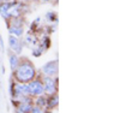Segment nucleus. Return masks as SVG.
<instances>
[{"label": "nucleus", "mask_w": 120, "mask_h": 113, "mask_svg": "<svg viewBox=\"0 0 120 113\" xmlns=\"http://www.w3.org/2000/svg\"><path fill=\"white\" fill-rule=\"evenodd\" d=\"M36 77V69L29 60L19 61L17 69L13 71V78L16 82L21 83H28V82L35 79Z\"/></svg>", "instance_id": "1"}, {"label": "nucleus", "mask_w": 120, "mask_h": 113, "mask_svg": "<svg viewBox=\"0 0 120 113\" xmlns=\"http://www.w3.org/2000/svg\"><path fill=\"white\" fill-rule=\"evenodd\" d=\"M28 89H29V94L30 96H40L45 94V87L42 81H30L28 82Z\"/></svg>", "instance_id": "2"}, {"label": "nucleus", "mask_w": 120, "mask_h": 113, "mask_svg": "<svg viewBox=\"0 0 120 113\" xmlns=\"http://www.w3.org/2000/svg\"><path fill=\"white\" fill-rule=\"evenodd\" d=\"M42 83L45 87V93L47 95L56 94V79L52 78L51 76H45V78L42 79Z\"/></svg>", "instance_id": "3"}, {"label": "nucleus", "mask_w": 120, "mask_h": 113, "mask_svg": "<svg viewBox=\"0 0 120 113\" xmlns=\"http://www.w3.org/2000/svg\"><path fill=\"white\" fill-rule=\"evenodd\" d=\"M8 47L16 54H21L23 51V42L19 41V39L15 35H8Z\"/></svg>", "instance_id": "4"}, {"label": "nucleus", "mask_w": 120, "mask_h": 113, "mask_svg": "<svg viewBox=\"0 0 120 113\" xmlns=\"http://www.w3.org/2000/svg\"><path fill=\"white\" fill-rule=\"evenodd\" d=\"M42 74L45 76H55L58 74V61L56 60H52V61H48L47 64H45L42 66Z\"/></svg>", "instance_id": "5"}, {"label": "nucleus", "mask_w": 120, "mask_h": 113, "mask_svg": "<svg viewBox=\"0 0 120 113\" xmlns=\"http://www.w3.org/2000/svg\"><path fill=\"white\" fill-rule=\"evenodd\" d=\"M11 5H12V3H10V1H4V3L0 4V16H1L6 22H8V20L11 19V13H10Z\"/></svg>", "instance_id": "6"}, {"label": "nucleus", "mask_w": 120, "mask_h": 113, "mask_svg": "<svg viewBox=\"0 0 120 113\" xmlns=\"http://www.w3.org/2000/svg\"><path fill=\"white\" fill-rule=\"evenodd\" d=\"M59 104V97L56 94L53 95H48V97L46 99V108L47 109H53L58 106Z\"/></svg>", "instance_id": "7"}, {"label": "nucleus", "mask_w": 120, "mask_h": 113, "mask_svg": "<svg viewBox=\"0 0 120 113\" xmlns=\"http://www.w3.org/2000/svg\"><path fill=\"white\" fill-rule=\"evenodd\" d=\"M8 33L17 37H22L24 34L23 25H8Z\"/></svg>", "instance_id": "8"}, {"label": "nucleus", "mask_w": 120, "mask_h": 113, "mask_svg": "<svg viewBox=\"0 0 120 113\" xmlns=\"http://www.w3.org/2000/svg\"><path fill=\"white\" fill-rule=\"evenodd\" d=\"M8 61H10V67H11V70L15 71L21 60L18 58V54H16L15 52H10L8 53Z\"/></svg>", "instance_id": "9"}, {"label": "nucleus", "mask_w": 120, "mask_h": 113, "mask_svg": "<svg viewBox=\"0 0 120 113\" xmlns=\"http://www.w3.org/2000/svg\"><path fill=\"white\" fill-rule=\"evenodd\" d=\"M31 102H19L17 106V112L19 113H29L31 111Z\"/></svg>", "instance_id": "10"}, {"label": "nucleus", "mask_w": 120, "mask_h": 113, "mask_svg": "<svg viewBox=\"0 0 120 113\" xmlns=\"http://www.w3.org/2000/svg\"><path fill=\"white\" fill-rule=\"evenodd\" d=\"M25 43H26V46H30L31 48H34L38 45V41H37L36 36H34L33 34L29 33V34L25 35Z\"/></svg>", "instance_id": "11"}, {"label": "nucleus", "mask_w": 120, "mask_h": 113, "mask_svg": "<svg viewBox=\"0 0 120 113\" xmlns=\"http://www.w3.org/2000/svg\"><path fill=\"white\" fill-rule=\"evenodd\" d=\"M38 46L41 47L43 51H46V49H48L49 47H51V39H49L47 35L46 36H43V39L41 40V42L38 43Z\"/></svg>", "instance_id": "12"}, {"label": "nucleus", "mask_w": 120, "mask_h": 113, "mask_svg": "<svg viewBox=\"0 0 120 113\" xmlns=\"http://www.w3.org/2000/svg\"><path fill=\"white\" fill-rule=\"evenodd\" d=\"M36 106H38V107H46V97H43L42 95H40V96H37V99H36Z\"/></svg>", "instance_id": "13"}, {"label": "nucleus", "mask_w": 120, "mask_h": 113, "mask_svg": "<svg viewBox=\"0 0 120 113\" xmlns=\"http://www.w3.org/2000/svg\"><path fill=\"white\" fill-rule=\"evenodd\" d=\"M42 53H43V49L40 47L38 45H37L36 47L33 48V55H34V57H36V58H37V57H41Z\"/></svg>", "instance_id": "14"}, {"label": "nucleus", "mask_w": 120, "mask_h": 113, "mask_svg": "<svg viewBox=\"0 0 120 113\" xmlns=\"http://www.w3.org/2000/svg\"><path fill=\"white\" fill-rule=\"evenodd\" d=\"M46 18H47L48 22H51V23L56 22V19H58V17H56V15H55L54 12H48V13L46 15Z\"/></svg>", "instance_id": "15"}, {"label": "nucleus", "mask_w": 120, "mask_h": 113, "mask_svg": "<svg viewBox=\"0 0 120 113\" xmlns=\"http://www.w3.org/2000/svg\"><path fill=\"white\" fill-rule=\"evenodd\" d=\"M42 112H43V109L38 106H33L31 111H30V113H42Z\"/></svg>", "instance_id": "16"}, {"label": "nucleus", "mask_w": 120, "mask_h": 113, "mask_svg": "<svg viewBox=\"0 0 120 113\" xmlns=\"http://www.w3.org/2000/svg\"><path fill=\"white\" fill-rule=\"evenodd\" d=\"M0 49H1V52H4V41H3V37H1V35H0Z\"/></svg>", "instance_id": "17"}, {"label": "nucleus", "mask_w": 120, "mask_h": 113, "mask_svg": "<svg viewBox=\"0 0 120 113\" xmlns=\"http://www.w3.org/2000/svg\"><path fill=\"white\" fill-rule=\"evenodd\" d=\"M17 1H19V3H28V1H30V0H17Z\"/></svg>", "instance_id": "18"}, {"label": "nucleus", "mask_w": 120, "mask_h": 113, "mask_svg": "<svg viewBox=\"0 0 120 113\" xmlns=\"http://www.w3.org/2000/svg\"><path fill=\"white\" fill-rule=\"evenodd\" d=\"M42 3H48V1H52V0H41Z\"/></svg>", "instance_id": "19"}, {"label": "nucleus", "mask_w": 120, "mask_h": 113, "mask_svg": "<svg viewBox=\"0 0 120 113\" xmlns=\"http://www.w3.org/2000/svg\"><path fill=\"white\" fill-rule=\"evenodd\" d=\"M4 1H10V0H0V3H4Z\"/></svg>", "instance_id": "20"}]
</instances>
